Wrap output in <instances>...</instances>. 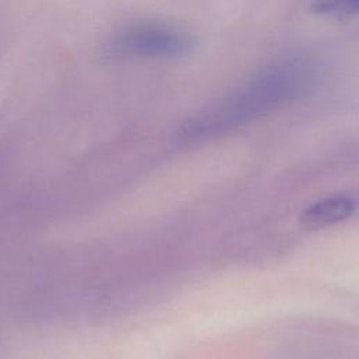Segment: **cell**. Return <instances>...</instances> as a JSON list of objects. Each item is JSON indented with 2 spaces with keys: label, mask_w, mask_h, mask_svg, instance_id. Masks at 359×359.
<instances>
[{
  "label": "cell",
  "mask_w": 359,
  "mask_h": 359,
  "mask_svg": "<svg viewBox=\"0 0 359 359\" xmlns=\"http://www.w3.org/2000/svg\"><path fill=\"white\" fill-rule=\"evenodd\" d=\"M194 39L184 29L156 21H142L119 28L107 43L114 57L172 59L188 55Z\"/></svg>",
  "instance_id": "7a4b0ae2"
},
{
  "label": "cell",
  "mask_w": 359,
  "mask_h": 359,
  "mask_svg": "<svg viewBox=\"0 0 359 359\" xmlns=\"http://www.w3.org/2000/svg\"><path fill=\"white\" fill-rule=\"evenodd\" d=\"M316 76V67L306 57L278 59L191 116L177 137L182 143H198L244 126L306 95Z\"/></svg>",
  "instance_id": "6da1fadb"
},
{
  "label": "cell",
  "mask_w": 359,
  "mask_h": 359,
  "mask_svg": "<svg viewBox=\"0 0 359 359\" xmlns=\"http://www.w3.org/2000/svg\"><path fill=\"white\" fill-rule=\"evenodd\" d=\"M310 8L324 17H352L359 15V0H311Z\"/></svg>",
  "instance_id": "277c9868"
},
{
  "label": "cell",
  "mask_w": 359,
  "mask_h": 359,
  "mask_svg": "<svg viewBox=\"0 0 359 359\" xmlns=\"http://www.w3.org/2000/svg\"><path fill=\"white\" fill-rule=\"evenodd\" d=\"M355 209L356 201L352 196H328L309 206L302 215V222L307 227H323L348 219Z\"/></svg>",
  "instance_id": "3957f363"
}]
</instances>
